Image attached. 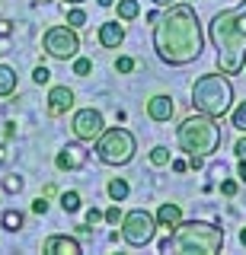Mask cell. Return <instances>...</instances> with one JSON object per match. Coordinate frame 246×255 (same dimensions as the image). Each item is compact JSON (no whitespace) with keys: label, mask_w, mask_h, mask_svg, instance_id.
<instances>
[{"label":"cell","mask_w":246,"mask_h":255,"mask_svg":"<svg viewBox=\"0 0 246 255\" xmlns=\"http://www.w3.org/2000/svg\"><path fill=\"white\" fill-rule=\"evenodd\" d=\"M205 35L202 22H198L195 10L189 3H173L166 13L154 22V48L160 61L173 64V67H186L202 54Z\"/></svg>","instance_id":"cell-1"},{"label":"cell","mask_w":246,"mask_h":255,"mask_svg":"<svg viewBox=\"0 0 246 255\" xmlns=\"http://www.w3.org/2000/svg\"><path fill=\"white\" fill-rule=\"evenodd\" d=\"M211 42L218 48L221 74H240L246 64V0L211 19Z\"/></svg>","instance_id":"cell-2"},{"label":"cell","mask_w":246,"mask_h":255,"mask_svg":"<svg viewBox=\"0 0 246 255\" xmlns=\"http://www.w3.org/2000/svg\"><path fill=\"white\" fill-rule=\"evenodd\" d=\"M176 137H179V147L189 156H211L221 147V125H218V118L195 112V115L182 118Z\"/></svg>","instance_id":"cell-3"},{"label":"cell","mask_w":246,"mask_h":255,"mask_svg":"<svg viewBox=\"0 0 246 255\" xmlns=\"http://www.w3.org/2000/svg\"><path fill=\"white\" fill-rule=\"evenodd\" d=\"M192 106L211 118H224L234 106V86L224 74H205L192 86Z\"/></svg>","instance_id":"cell-4"},{"label":"cell","mask_w":246,"mask_h":255,"mask_svg":"<svg viewBox=\"0 0 246 255\" xmlns=\"http://www.w3.org/2000/svg\"><path fill=\"white\" fill-rule=\"evenodd\" d=\"M173 246L186 255H214L224 249V230L214 227V223H205V220H189V223H179L173 230Z\"/></svg>","instance_id":"cell-5"},{"label":"cell","mask_w":246,"mask_h":255,"mask_svg":"<svg viewBox=\"0 0 246 255\" xmlns=\"http://www.w3.org/2000/svg\"><path fill=\"white\" fill-rule=\"evenodd\" d=\"M134 153H138V140L125 128H106L96 137V156L106 166H125L134 159Z\"/></svg>","instance_id":"cell-6"},{"label":"cell","mask_w":246,"mask_h":255,"mask_svg":"<svg viewBox=\"0 0 246 255\" xmlns=\"http://www.w3.org/2000/svg\"><path fill=\"white\" fill-rule=\"evenodd\" d=\"M154 236H157V217L154 214H147V211H128L122 217V239L128 246H134V249H141V246H147V243H154Z\"/></svg>","instance_id":"cell-7"},{"label":"cell","mask_w":246,"mask_h":255,"mask_svg":"<svg viewBox=\"0 0 246 255\" xmlns=\"http://www.w3.org/2000/svg\"><path fill=\"white\" fill-rule=\"evenodd\" d=\"M42 48H45V54H48V58H54V61H70V58H77V51H80L77 29H70V26H51V29L42 35Z\"/></svg>","instance_id":"cell-8"},{"label":"cell","mask_w":246,"mask_h":255,"mask_svg":"<svg viewBox=\"0 0 246 255\" xmlns=\"http://www.w3.org/2000/svg\"><path fill=\"white\" fill-rule=\"evenodd\" d=\"M70 131H74V137H77V140L93 143L102 131H106L102 112H96V109H80V112L74 115V125H70Z\"/></svg>","instance_id":"cell-9"},{"label":"cell","mask_w":246,"mask_h":255,"mask_svg":"<svg viewBox=\"0 0 246 255\" xmlns=\"http://www.w3.org/2000/svg\"><path fill=\"white\" fill-rule=\"evenodd\" d=\"M86 156H90V150H83V140L80 143H67L64 150H58L54 166H58L61 172H64V169H80V166L86 163Z\"/></svg>","instance_id":"cell-10"},{"label":"cell","mask_w":246,"mask_h":255,"mask_svg":"<svg viewBox=\"0 0 246 255\" xmlns=\"http://www.w3.org/2000/svg\"><path fill=\"white\" fill-rule=\"evenodd\" d=\"M74 109V90L70 86H51L48 93V115H67V112Z\"/></svg>","instance_id":"cell-11"},{"label":"cell","mask_w":246,"mask_h":255,"mask_svg":"<svg viewBox=\"0 0 246 255\" xmlns=\"http://www.w3.org/2000/svg\"><path fill=\"white\" fill-rule=\"evenodd\" d=\"M42 252L45 255H80V243H77L74 236H61L54 233L42 243Z\"/></svg>","instance_id":"cell-12"},{"label":"cell","mask_w":246,"mask_h":255,"mask_svg":"<svg viewBox=\"0 0 246 255\" xmlns=\"http://www.w3.org/2000/svg\"><path fill=\"white\" fill-rule=\"evenodd\" d=\"M173 112H176V106H173L170 96L157 93V96H150V99H147V115H150V122H170Z\"/></svg>","instance_id":"cell-13"},{"label":"cell","mask_w":246,"mask_h":255,"mask_svg":"<svg viewBox=\"0 0 246 255\" xmlns=\"http://www.w3.org/2000/svg\"><path fill=\"white\" fill-rule=\"evenodd\" d=\"M154 217H157V227H163V230H170V233H173V230L182 223V207L173 204V201H163L160 211H157Z\"/></svg>","instance_id":"cell-14"},{"label":"cell","mask_w":246,"mask_h":255,"mask_svg":"<svg viewBox=\"0 0 246 255\" xmlns=\"http://www.w3.org/2000/svg\"><path fill=\"white\" fill-rule=\"evenodd\" d=\"M96 35H99V45H102V48H118V45L125 42V29H122V22H118V19L102 22Z\"/></svg>","instance_id":"cell-15"},{"label":"cell","mask_w":246,"mask_h":255,"mask_svg":"<svg viewBox=\"0 0 246 255\" xmlns=\"http://www.w3.org/2000/svg\"><path fill=\"white\" fill-rule=\"evenodd\" d=\"M13 93H16V70L0 64V99H6V96H13Z\"/></svg>","instance_id":"cell-16"},{"label":"cell","mask_w":246,"mask_h":255,"mask_svg":"<svg viewBox=\"0 0 246 255\" xmlns=\"http://www.w3.org/2000/svg\"><path fill=\"white\" fill-rule=\"evenodd\" d=\"M138 13H141L138 0H118V19H122V22L134 19V16H138Z\"/></svg>","instance_id":"cell-17"},{"label":"cell","mask_w":246,"mask_h":255,"mask_svg":"<svg viewBox=\"0 0 246 255\" xmlns=\"http://www.w3.org/2000/svg\"><path fill=\"white\" fill-rule=\"evenodd\" d=\"M106 188H109V198H112V201H125V198H128V182L125 179H112Z\"/></svg>","instance_id":"cell-18"},{"label":"cell","mask_w":246,"mask_h":255,"mask_svg":"<svg viewBox=\"0 0 246 255\" xmlns=\"http://www.w3.org/2000/svg\"><path fill=\"white\" fill-rule=\"evenodd\" d=\"M230 125H234L237 131H243V134H246V102H240V106L230 112Z\"/></svg>","instance_id":"cell-19"},{"label":"cell","mask_w":246,"mask_h":255,"mask_svg":"<svg viewBox=\"0 0 246 255\" xmlns=\"http://www.w3.org/2000/svg\"><path fill=\"white\" fill-rule=\"evenodd\" d=\"M61 207H64L67 214L80 211V195H77V191H64V195H61Z\"/></svg>","instance_id":"cell-20"},{"label":"cell","mask_w":246,"mask_h":255,"mask_svg":"<svg viewBox=\"0 0 246 255\" xmlns=\"http://www.w3.org/2000/svg\"><path fill=\"white\" fill-rule=\"evenodd\" d=\"M3 227L10 230V233L22 230V214H19V211H6V214H3Z\"/></svg>","instance_id":"cell-21"},{"label":"cell","mask_w":246,"mask_h":255,"mask_svg":"<svg viewBox=\"0 0 246 255\" xmlns=\"http://www.w3.org/2000/svg\"><path fill=\"white\" fill-rule=\"evenodd\" d=\"M170 163V150L166 147H154L150 150V166H166Z\"/></svg>","instance_id":"cell-22"},{"label":"cell","mask_w":246,"mask_h":255,"mask_svg":"<svg viewBox=\"0 0 246 255\" xmlns=\"http://www.w3.org/2000/svg\"><path fill=\"white\" fill-rule=\"evenodd\" d=\"M90 70H93V61L90 58H77L74 61V74L77 77H90Z\"/></svg>","instance_id":"cell-23"},{"label":"cell","mask_w":246,"mask_h":255,"mask_svg":"<svg viewBox=\"0 0 246 255\" xmlns=\"http://www.w3.org/2000/svg\"><path fill=\"white\" fill-rule=\"evenodd\" d=\"M83 22H86V13H83V10H70V13H67V26H70V29H80Z\"/></svg>","instance_id":"cell-24"},{"label":"cell","mask_w":246,"mask_h":255,"mask_svg":"<svg viewBox=\"0 0 246 255\" xmlns=\"http://www.w3.org/2000/svg\"><path fill=\"white\" fill-rule=\"evenodd\" d=\"M3 188L10 191V195H16V191H22V179H19V175H6V179H3Z\"/></svg>","instance_id":"cell-25"},{"label":"cell","mask_w":246,"mask_h":255,"mask_svg":"<svg viewBox=\"0 0 246 255\" xmlns=\"http://www.w3.org/2000/svg\"><path fill=\"white\" fill-rule=\"evenodd\" d=\"M32 80H35L38 86H42V83H48V80H51V70H48V67H42V64H38V67L32 70Z\"/></svg>","instance_id":"cell-26"},{"label":"cell","mask_w":246,"mask_h":255,"mask_svg":"<svg viewBox=\"0 0 246 255\" xmlns=\"http://www.w3.org/2000/svg\"><path fill=\"white\" fill-rule=\"evenodd\" d=\"M115 70H118V74H131V70H134V58H118Z\"/></svg>","instance_id":"cell-27"},{"label":"cell","mask_w":246,"mask_h":255,"mask_svg":"<svg viewBox=\"0 0 246 255\" xmlns=\"http://www.w3.org/2000/svg\"><path fill=\"white\" fill-rule=\"evenodd\" d=\"M102 217H106L109 223H122V217H125V214H122V211H118V204H115V207H109V211H106V214H102Z\"/></svg>","instance_id":"cell-28"},{"label":"cell","mask_w":246,"mask_h":255,"mask_svg":"<svg viewBox=\"0 0 246 255\" xmlns=\"http://www.w3.org/2000/svg\"><path fill=\"white\" fill-rule=\"evenodd\" d=\"M99 220H102V211H96V207H90V211H86V223H90V227H96Z\"/></svg>","instance_id":"cell-29"},{"label":"cell","mask_w":246,"mask_h":255,"mask_svg":"<svg viewBox=\"0 0 246 255\" xmlns=\"http://www.w3.org/2000/svg\"><path fill=\"white\" fill-rule=\"evenodd\" d=\"M221 191H224L227 198H234V195H237V182H230V179H227V182H221Z\"/></svg>","instance_id":"cell-30"},{"label":"cell","mask_w":246,"mask_h":255,"mask_svg":"<svg viewBox=\"0 0 246 255\" xmlns=\"http://www.w3.org/2000/svg\"><path fill=\"white\" fill-rule=\"evenodd\" d=\"M234 153L240 156V159H246V137H240V140L234 143Z\"/></svg>","instance_id":"cell-31"},{"label":"cell","mask_w":246,"mask_h":255,"mask_svg":"<svg viewBox=\"0 0 246 255\" xmlns=\"http://www.w3.org/2000/svg\"><path fill=\"white\" fill-rule=\"evenodd\" d=\"M32 211L35 214H45V211H48V201H45V198H35V201H32Z\"/></svg>","instance_id":"cell-32"},{"label":"cell","mask_w":246,"mask_h":255,"mask_svg":"<svg viewBox=\"0 0 246 255\" xmlns=\"http://www.w3.org/2000/svg\"><path fill=\"white\" fill-rule=\"evenodd\" d=\"M13 26H10V19H0V35H10Z\"/></svg>","instance_id":"cell-33"},{"label":"cell","mask_w":246,"mask_h":255,"mask_svg":"<svg viewBox=\"0 0 246 255\" xmlns=\"http://www.w3.org/2000/svg\"><path fill=\"white\" fill-rule=\"evenodd\" d=\"M173 169H176V172H186L189 163H182V159H173Z\"/></svg>","instance_id":"cell-34"},{"label":"cell","mask_w":246,"mask_h":255,"mask_svg":"<svg viewBox=\"0 0 246 255\" xmlns=\"http://www.w3.org/2000/svg\"><path fill=\"white\" fill-rule=\"evenodd\" d=\"M202 159L205 156H192V159H189V166H192V169H202Z\"/></svg>","instance_id":"cell-35"},{"label":"cell","mask_w":246,"mask_h":255,"mask_svg":"<svg viewBox=\"0 0 246 255\" xmlns=\"http://www.w3.org/2000/svg\"><path fill=\"white\" fill-rule=\"evenodd\" d=\"M237 175H240V182H246V159H240V172Z\"/></svg>","instance_id":"cell-36"},{"label":"cell","mask_w":246,"mask_h":255,"mask_svg":"<svg viewBox=\"0 0 246 255\" xmlns=\"http://www.w3.org/2000/svg\"><path fill=\"white\" fill-rule=\"evenodd\" d=\"M154 3H157V6H173L176 0H154Z\"/></svg>","instance_id":"cell-37"},{"label":"cell","mask_w":246,"mask_h":255,"mask_svg":"<svg viewBox=\"0 0 246 255\" xmlns=\"http://www.w3.org/2000/svg\"><path fill=\"white\" fill-rule=\"evenodd\" d=\"M96 3H99V6H112L115 0H96Z\"/></svg>","instance_id":"cell-38"},{"label":"cell","mask_w":246,"mask_h":255,"mask_svg":"<svg viewBox=\"0 0 246 255\" xmlns=\"http://www.w3.org/2000/svg\"><path fill=\"white\" fill-rule=\"evenodd\" d=\"M240 243H243V246H246V227H243V230H240Z\"/></svg>","instance_id":"cell-39"},{"label":"cell","mask_w":246,"mask_h":255,"mask_svg":"<svg viewBox=\"0 0 246 255\" xmlns=\"http://www.w3.org/2000/svg\"><path fill=\"white\" fill-rule=\"evenodd\" d=\"M64 3H83V0H64Z\"/></svg>","instance_id":"cell-40"},{"label":"cell","mask_w":246,"mask_h":255,"mask_svg":"<svg viewBox=\"0 0 246 255\" xmlns=\"http://www.w3.org/2000/svg\"><path fill=\"white\" fill-rule=\"evenodd\" d=\"M35 3H48V0H35Z\"/></svg>","instance_id":"cell-41"},{"label":"cell","mask_w":246,"mask_h":255,"mask_svg":"<svg viewBox=\"0 0 246 255\" xmlns=\"http://www.w3.org/2000/svg\"><path fill=\"white\" fill-rule=\"evenodd\" d=\"M0 3H3V0H0Z\"/></svg>","instance_id":"cell-42"}]
</instances>
